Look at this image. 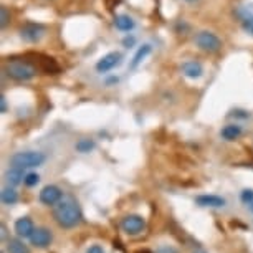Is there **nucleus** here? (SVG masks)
Here are the masks:
<instances>
[{
    "mask_svg": "<svg viewBox=\"0 0 253 253\" xmlns=\"http://www.w3.org/2000/svg\"><path fill=\"white\" fill-rule=\"evenodd\" d=\"M53 218L61 228H75L81 223L83 213L76 199L73 197H63L58 204L53 207Z\"/></svg>",
    "mask_w": 253,
    "mask_h": 253,
    "instance_id": "1",
    "label": "nucleus"
},
{
    "mask_svg": "<svg viewBox=\"0 0 253 253\" xmlns=\"http://www.w3.org/2000/svg\"><path fill=\"white\" fill-rule=\"evenodd\" d=\"M3 73L7 78H10L18 83H25V81L33 80L40 73L38 66L27 58H8L3 63Z\"/></svg>",
    "mask_w": 253,
    "mask_h": 253,
    "instance_id": "2",
    "label": "nucleus"
},
{
    "mask_svg": "<svg viewBox=\"0 0 253 253\" xmlns=\"http://www.w3.org/2000/svg\"><path fill=\"white\" fill-rule=\"evenodd\" d=\"M46 161V157L43 152L38 151H23V152H17L10 157V166L13 167H20V169L27 170V169H37V167L43 166V162Z\"/></svg>",
    "mask_w": 253,
    "mask_h": 253,
    "instance_id": "3",
    "label": "nucleus"
},
{
    "mask_svg": "<svg viewBox=\"0 0 253 253\" xmlns=\"http://www.w3.org/2000/svg\"><path fill=\"white\" fill-rule=\"evenodd\" d=\"M195 45L204 53H218L222 50V40L213 32L200 30L194 38Z\"/></svg>",
    "mask_w": 253,
    "mask_h": 253,
    "instance_id": "4",
    "label": "nucleus"
},
{
    "mask_svg": "<svg viewBox=\"0 0 253 253\" xmlns=\"http://www.w3.org/2000/svg\"><path fill=\"white\" fill-rule=\"evenodd\" d=\"M146 228V220L142 215H137V213H131V215H126L121 220V230L129 237H136L139 233L144 232Z\"/></svg>",
    "mask_w": 253,
    "mask_h": 253,
    "instance_id": "5",
    "label": "nucleus"
},
{
    "mask_svg": "<svg viewBox=\"0 0 253 253\" xmlns=\"http://www.w3.org/2000/svg\"><path fill=\"white\" fill-rule=\"evenodd\" d=\"M46 28L42 25V23H35V22H28L20 28V38L27 43H37L42 38L45 37Z\"/></svg>",
    "mask_w": 253,
    "mask_h": 253,
    "instance_id": "6",
    "label": "nucleus"
},
{
    "mask_svg": "<svg viewBox=\"0 0 253 253\" xmlns=\"http://www.w3.org/2000/svg\"><path fill=\"white\" fill-rule=\"evenodd\" d=\"M61 199H63V190H61L58 185H53V184L45 185V187L40 190V194H38L40 204L46 205V207H55Z\"/></svg>",
    "mask_w": 253,
    "mask_h": 253,
    "instance_id": "7",
    "label": "nucleus"
},
{
    "mask_svg": "<svg viewBox=\"0 0 253 253\" xmlns=\"http://www.w3.org/2000/svg\"><path fill=\"white\" fill-rule=\"evenodd\" d=\"M123 63V55L119 51H109L104 56H101L98 61H96V71L98 73H109L111 70H114L116 66H119Z\"/></svg>",
    "mask_w": 253,
    "mask_h": 253,
    "instance_id": "8",
    "label": "nucleus"
},
{
    "mask_svg": "<svg viewBox=\"0 0 253 253\" xmlns=\"http://www.w3.org/2000/svg\"><path fill=\"white\" fill-rule=\"evenodd\" d=\"M28 240H30V243L35 248H48L51 245V240H53V235H51L48 228L40 227L35 228V232L32 233V237Z\"/></svg>",
    "mask_w": 253,
    "mask_h": 253,
    "instance_id": "9",
    "label": "nucleus"
},
{
    "mask_svg": "<svg viewBox=\"0 0 253 253\" xmlns=\"http://www.w3.org/2000/svg\"><path fill=\"white\" fill-rule=\"evenodd\" d=\"M195 204H197L199 207H205V209H222L227 205V200L220 197V195L202 194L195 197Z\"/></svg>",
    "mask_w": 253,
    "mask_h": 253,
    "instance_id": "10",
    "label": "nucleus"
},
{
    "mask_svg": "<svg viewBox=\"0 0 253 253\" xmlns=\"http://www.w3.org/2000/svg\"><path fill=\"white\" fill-rule=\"evenodd\" d=\"M180 71L184 73V76H187L190 80H199L204 75V66L197 60H187L180 65Z\"/></svg>",
    "mask_w": 253,
    "mask_h": 253,
    "instance_id": "11",
    "label": "nucleus"
},
{
    "mask_svg": "<svg viewBox=\"0 0 253 253\" xmlns=\"http://www.w3.org/2000/svg\"><path fill=\"white\" fill-rule=\"evenodd\" d=\"M13 230H15L17 237L30 238L32 233L35 232V225H33V220L30 217H20V218H17L15 225H13Z\"/></svg>",
    "mask_w": 253,
    "mask_h": 253,
    "instance_id": "12",
    "label": "nucleus"
},
{
    "mask_svg": "<svg viewBox=\"0 0 253 253\" xmlns=\"http://www.w3.org/2000/svg\"><path fill=\"white\" fill-rule=\"evenodd\" d=\"M242 134H243V127L240 126V124H237V123L227 124V126H223L222 131H220V137L223 141H227V142L237 141Z\"/></svg>",
    "mask_w": 253,
    "mask_h": 253,
    "instance_id": "13",
    "label": "nucleus"
},
{
    "mask_svg": "<svg viewBox=\"0 0 253 253\" xmlns=\"http://www.w3.org/2000/svg\"><path fill=\"white\" fill-rule=\"evenodd\" d=\"M114 27H116L119 32L129 33L134 30L136 22H134V18L126 15V13H119V15L114 17Z\"/></svg>",
    "mask_w": 253,
    "mask_h": 253,
    "instance_id": "14",
    "label": "nucleus"
},
{
    "mask_svg": "<svg viewBox=\"0 0 253 253\" xmlns=\"http://www.w3.org/2000/svg\"><path fill=\"white\" fill-rule=\"evenodd\" d=\"M5 180H7V184L8 185H12V187H15V185L18 184H22L23 182V179H25V170L20 169V167H13L10 166V169L5 172Z\"/></svg>",
    "mask_w": 253,
    "mask_h": 253,
    "instance_id": "15",
    "label": "nucleus"
},
{
    "mask_svg": "<svg viewBox=\"0 0 253 253\" xmlns=\"http://www.w3.org/2000/svg\"><path fill=\"white\" fill-rule=\"evenodd\" d=\"M152 51V46L149 43H144V45H141L139 48H137V51L134 53V56H132V61H131V65H129V68L131 70H136L137 66H139L142 61H144V58L147 55H149Z\"/></svg>",
    "mask_w": 253,
    "mask_h": 253,
    "instance_id": "16",
    "label": "nucleus"
},
{
    "mask_svg": "<svg viewBox=\"0 0 253 253\" xmlns=\"http://www.w3.org/2000/svg\"><path fill=\"white\" fill-rule=\"evenodd\" d=\"M18 202V192L13 187H3L2 189V204L3 205H15Z\"/></svg>",
    "mask_w": 253,
    "mask_h": 253,
    "instance_id": "17",
    "label": "nucleus"
},
{
    "mask_svg": "<svg viewBox=\"0 0 253 253\" xmlns=\"http://www.w3.org/2000/svg\"><path fill=\"white\" fill-rule=\"evenodd\" d=\"M7 252L8 253H30L28 247L22 240H18V238H10V240L7 242Z\"/></svg>",
    "mask_w": 253,
    "mask_h": 253,
    "instance_id": "18",
    "label": "nucleus"
},
{
    "mask_svg": "<svg viewBox=\"0 0 253 253\" xmlns=\"http://www.w3.org/2000/svg\"><path fill=\"white\" fill-rule=\"evenodd\" d=\"M94 147H96V142H94L93 139H80L78 142L75 144V149L76 152H80V154H88V152H91Z\"/></svg>",
    "mask_w": 253,
    "mask_h": 253,
    "instance_id": "19",
    "label": "nucleus"
},
{
    "mask_svg": "<svg viewBox=\"0 0 253 253\" xmlns=\"http://www.w3.org/2000/svg\"><path fill=\"white\" fill-rule=\"evenodd\" d=\"M240 23H242L243 32L253 37V12H247V13H243Z\"/></svg>",
    "mask_w": 253,
    "mask_h": 253,
    "instance_id": "20",
    "label": "nucleus"
},
{
    "mask_svg": "<svg viewBox=\"0 0 253 253\" xmlns=\"http://www.w3.org/2000/svg\"><path fill=\"white\" fill-rule=\"evenodd\" d=\"M10 20H12L10 10H8L5 5H2V7H0V28H2V30H5V28L8 27V23H10Z\"/></svg>",
    "mask_w": 253,
    "mask_h": 253,
    "instance_id": "21",
    "label": "nucleus"
},
{
    "mask_svg": "<svg viewBox=\"0 0 253 253\" xmlns=\"http://www.w3.org/2000/svg\"><path fill=\"white\" fill-rule=\"evenodd\" d=\"M40 182V175L37 172H27L25 174V179H23V184L27 185V187H35V185Z\"/></svg>",
    "mask_w": 253,
    "mask_h": 253,
    "instance_id": "22",
    "label": "nucleus"
},
{
    "mask_svg": "<svg viewBox=\"0 0 253 253\" xmlns=\"http://www.w3.org/2000/svg\"><path fill=\"white\" fill-rule=\"evenodd\" d=\"M240 200H242V204L250 205L253 202V189H243L240 194Z\"/></svg>",
    "mask_w": 253,
    "mask_h": 253,
    "instance_id": "23",
    "label": "nucleus"
},
{
    "mask_svg": "<svg viewBox=\"0 0 253 253\" xmlns=\"http://www.w3.org/2000/svg\"><path fill=\"white\" fill-rule=\"evenodd\" d=\"M156 253H179V252L175 250L174 247H170V245H162V247L157 248Z\"/></svg>",
    "mask_w": 253,
    "mask_h": 253,
    "instance_id": "24",
    "label": "nucleus"
},
{
    "mask_svg": "<svg viewBox=\"0 0 253 253\" xmlns=\"http://www.w3.org/2000/svg\"><path fill=\"white\" fill-rule=\"evenodd\" d=\"M86 253H104V250L101 245H91L86 250Z\"/></svg>",
    "mask_w": 253,
    "mask_h": 253,
    "instance_id": "25",
    "label": "nucleus"
},
{
    "mask_svg": "<svg viewBox=\"0 0 253 253\" xmlns=\"http://www.w3.org/2000/svg\"><path fill=\"white\" fill-rule=\"evenodd\" d=\"M7 109H8V106H7V99H5V96H0V111L2 113H7Z\"/></svg>",
    "mask_w": 253,
    "mask_h": 253,
    "instance_id": "26",
    "label": "nucleus"
},
{
    "mask_svg": "<svg viewBox=\"0 0 253 253\" xmlns=\"http://www.w3.org/2000/svg\"><path fill=\"white\" fill-rule=\"evenodd\" d=\"M5 237H7V227L2 223V240H5Z\"/></svg>",
    "mask_w": 253,
    "mask_h": 253,
    "instance_id": "27",
    "label": "nucleus"
},
{
    "mask_svg": "<svg viewBox=\"0 0 253 253\" xmlns=\"http://www.w3.org/2000/svg\"><path fill=\"white\" fill-rule=\"evenodd\" d=\"M184 2H187V3H195V2H199V0H184Z\"/></svg>",
    "mask_w": 253,
    "mask_h": 253,
    "instance_id": "28",
    "label": "nucleus"
},
{
    "mask_svg": "<svg viewBox=\"0 0 253 253\" xmlns=\"http://www.w3.org/2000/svg\"><path fill=\"white\" fill-rule=\"evenodd\" d=\"M194 253H207L205 250H197V252H194Z\"/></svg>",
    "mask_w": 253,
    "mask_h": 253,
    "instance_id": "29",
    "label": "nucleus"
},
{
    "mask_svg": "<svg viewBox=\"0 0 253 253\" xmlns=\"http://www.w3.org/2000/svg\"><path fill=\"white\" fill-rule=\"evenodd\" d=\"M248 207H250V212H253V202H252L250 205H248Z\"/></svg>",
    "mask_w": 253,
    "mask_h": 253,
    "instance_id": "30",
    "label": "nucleus"
},
{
    "mask_svg": "<svg viewBox=\"0 0 253 253\" xmlns=\"http://www.w3.org/2000/svg\"><path fill=\"white\" fill-rule=\"evenodd\" d=\"M48 2H50V0H48Z\"/></svg>",
    "mask_w": 253,
    "mask_h": 253,
    "instance_id": "31",
    "label": "nucleus"
}]
</instances>
